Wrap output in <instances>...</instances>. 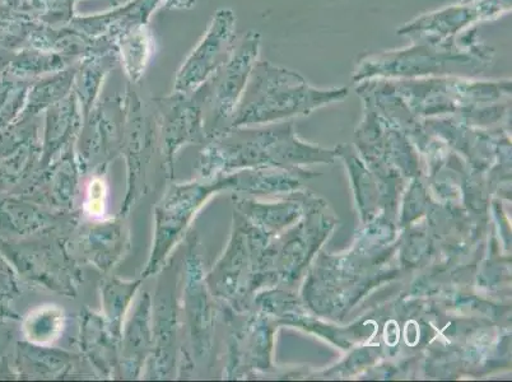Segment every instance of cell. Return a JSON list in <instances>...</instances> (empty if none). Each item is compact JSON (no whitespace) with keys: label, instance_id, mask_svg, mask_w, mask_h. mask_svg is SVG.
<instances>
[{"label":"cell","instance_id":"2","mask_svg":"<svg viewBox=\"0 0 512 382\" xmlns=\"http://www.w3.org/2000/svg\"><path fill=\"white\" fill-rule=\"evenodd\" d=\"M244 115L248 119L307 114L348 95L347 88L318 90L299 73L258 60L251 71Z\"/></svg>","mask_w":512,"mask_h":382},{"label":"cell","instance_id":"4","mask_svg":"<svg viewBox=\"0 0 512 382\" xmlns=\"http://www.w3.org/2000/svg\"><path fill=\"white\" fill-rule=\"evenodd\" d=\"M511 12V0L459 2L425 13L399 27L397 34L411 41H444L462 35L478 23L495 21Z\"/></svg>","mask_w":512,"mask_h":382},{"label":"cell","instance_id":"7","mask_svg":"<svg viewBox=\"0 0 512 382\" xmlns=\"http://www.w3.org/2000/svg\"><path fill=\"white\" fill-rule=\"evenodd\" d=\"M147 26L137 27L114 41L119 54V62L132 81L141 78L152 55L153 43Z\"/></svg>","mask_w":512,"mask_h":382},{"label":"cell","instance_id":"3","mask_svg":"<svg viewBox=\"0 0 512 382\" xmlns=\"http://www.w3.org/2000/svg\"><path fill=\"white\" fill-rule=\"evenodd\" d=\"M393 86L399 97L425 111L493 101L511 91L510 79L472 81L462 76L395 79Z\"/></svg>","mask_w":512,"mask_h":382},{"label":"cell","instance_id":"8","mask_svg":"<svg viewBox=\"0 0 512 382\" xmlns=\"http://www.w3.org/2000/svg\"><path fill=\"white\" fill-rule=\"evenodd\" d=\"M77 0H26V11L35 13L39 20L48 23L51 18L72 21V11Z\"/></svg>","mask_w":512,"mask_h":382},{"label":"cell","instance_id":"9","mask_svg":"<svg viewBox=\"0 0 512 382\" xmlns=\"http://www.w3.org/2000/svg\"><path fill=\"white\" fill-rule=\"evenodd\" d=\"M195 3H197V0H164L165 8L178 9V11L193 8Z\"/></svg>","mask_w":512,"mask_h":382},{"label":"cell","instance_id":"5","mask_svg":"<svg viewBox=\"0 0 512 382\" xmlns=\"http://www.w3.org/2000/svg\"><path fill=\"white\" fill-rule=\"evenodd\" d=\"M236 15L232 9H218L206 34L185 59L175 88L188 93L206 83L231 58L236 48Z\"/></svg>","mask_w":512,"mask_h":382},{"label":"cell","instance_id":"1","mask_svg":"<svg viewBox=\"0 0 512 382\" xmlns=\"http://www.w3.org/2000/svg\"><path fill=\"white\" fill-rule=\"evenodd\" d=\"M495 49L479 40L477 27L444 41H412L402 49L366 54L358 60L353 81L476 76L492 67Z\"/></svg>","mask_w":512,"mask_h":382},{"label":"cell","instance_id":"6","mask_svg":"<svg viewBox=\"0 0 512 382\" xmlns=\"http://www.w3.org/2000/svg\"><path fill=\"white\" fill-rule=\"evenodd\" d=\"M161 4H164V0H132L101 15L72 18L69 25L92 39L115 41L137 27L147 26L152 13Z\"/></svg>","mask_w":512,"mask_h":382},{"label":"cell","instance_id":"10","mask_svg":"<svg viewBox=\"0 0 512 382\" xmlns=\"http://www.w3.org/2000/svg\"><path fill=\"white\" fill-rule=\"evenodd\" d=\"M460 2H473V0H460Z\"/></svg>","mask_w":512,"mask_h":382}]
</instances>
